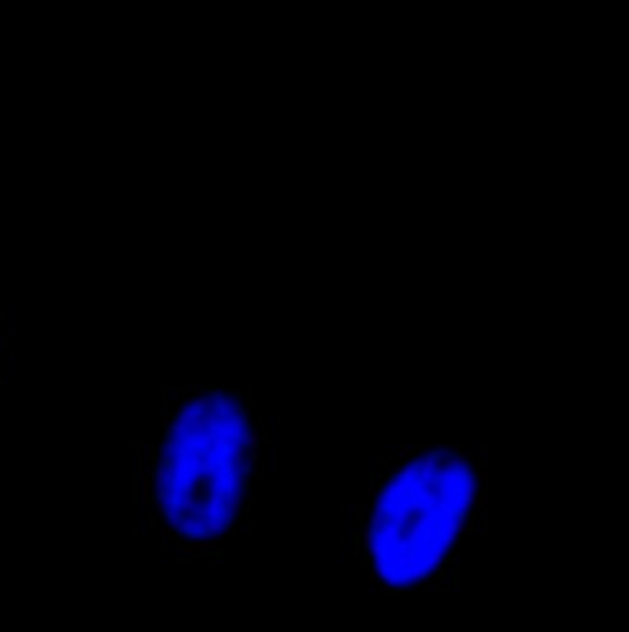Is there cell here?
<instances>
[{
	"instance_id": "obj_1",
	"label": "cell",
	"mask_w": 629,
	"mask_h": 632,
	"mask_svg": "<svg viewBox=\"0 0 629 632\" xmlns=\"http://www.w3.org/2000/svg\"><path fill=\"white\" fill-rule=\"evenodd\" d=\"M492 472L462 443H413L371 475L357 522V556L381 596L443 590L487 517Z\"/></svg>"
},
{
	"instance_id": "obj_2",
	"label": "cell",
	"mask_w": 629,
	"mask_h": 632,
	"mask_svg": "<svg viewBox=\"0 0 629 632\" xmlns=\"http://www.w3.org/2000/svg\"><path fill=\"white\" fill-rule=\"evenodd\" d=\"M263 462V428L233 386L192 389L157 436L143 497L160 536L184 556H212L241 531Z\"/></svg>"
},
{
	"instance_id": "obj_3",
	"label": "cell",
	"mask_w": 629,
	"mask_h": 632,
	"mask_svg": "<svg viewBox=\"0 0 629 632\" xmlns=\"http://www.w3.org/2000/svg\"><path fill=\"white\" fill-rule=\"evenodd\" d=\"M0 349H3V340H0Z\"/></svg>"
}]
</instances>
